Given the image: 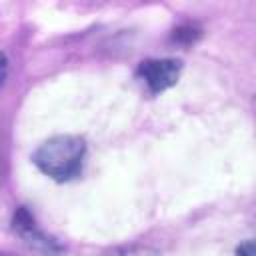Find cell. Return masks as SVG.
I'll return each mask as SVG.
<instances>
[{
  "label": "cell",
  "mask_w": 256,
  "mask_h": 256,
  "mask_svg": "<svg viewBox=\"0 0 256 256\" xmlns=\"http://www.w3.org/2000/svg\"><path fill=\"white\" fill-rule=\"evenodd\" d=\"M86 142L78 136L60 134L44 140L32 154L36 168L56 182H70L82 174Z\"/></svg>",
  "instance_id": "6da1fadb"
},
{
  "label": "cell",
  "mask_w": 256,
  "mask_h": 256,
  "mask_svg": "<svg viewBox=\"0 0 256 256\" xmlns=\"http://www.w3.org/2000/svg\"><path fill=\"white\" fill-rule=\"evenodd\" d=\"M182 72V62L176 58H150L138 64L136 76L150 94H160L172 88Z\"/></svg>",
  "instance_id": "7a4b0ae2"
},
{
  "label": "cell",
  "mask_w": 256,
  "mask_h": 256,
  "mask_svg": "<svg viewBox=\"0 0 256 256\" xmlns=\"http://www.w3.org/2000/svg\"><path fill=\"white\" fill-rule=\"evenodd\" d=\"M12 230H14V234H18L32 248H38V250H44V252H60L62 250V246L54 238H48L46 234H42L36 228L34 216L28 212L26 206H20L14 212V216H12Z\"/></svg>",
  "instance_id": "3957f363"
},
{
  "label": "cell",
  "mask_w": 256,
  "mask_h": 256,
  "mask_svg": "<svg viewBox=\"0 0 256 256\" xmlns=\"http://www.w3.org/2000/svg\"><path fill=\"white\" fill-rule=\"evenodd\" d=\"M176 42L180 44H194L198 38H200V30L194 28V26H180L174 30V36H172Z\"/></svg>",
  "instance_id": "277c9868"
},
{
  "label": "cell",
  "mask_w": 256,
  "mask_h": 256,
  "mask_svg": "<svg viewBox=\"0 0 256 256\" xmlns=\"http://www.w3.org/2000/svg\"><path fill=\"white\" fill-rule=\"evenodd\" d=\"M6 74H8V60H6V56L0 52V86H2L4 78H6Z\"/></svg>",
  "instance_id": "5b68a950"
},
{
  "label": "cell",
  "mask_w": 256,
  "mask_h": 256,
  "mask_svg": "<svg viewBox=\"0 0 256 256\" xmlns=\"http://www.w3.org/2000/svg\"><path fill=\"white\" fill-rule=\"evenodd\" d=\"M236 252H238V254H254V244H252V240H248L246 244L238 246Z\"/></svg>",
  "instance_id": "8992f818"
},
{
  "label": "cell",
  "mask_w": 256,
  "mask_h": 256,
  "mask_svg": "<svg viewBox=\"0 0 256 256\" xmlns=\"http://www.w3.org/2000/svg\"><path fill=\"white\" fill-rule=\"evenodd\" d=\"M0 162H2V142H0Z\"/></svg>",
  "instance_id": "52a82bcc"
}]
</instances>
